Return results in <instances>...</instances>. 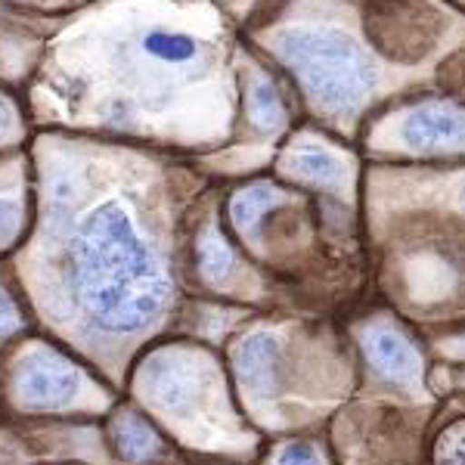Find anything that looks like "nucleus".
<instances>
[{
	"label": "nucleus",
	"mask_w": 465,
	"mask_h": 465,
	"mask_svg": "<svg viewBox=\"0 0 465 465\" xmlns=\"http://www.w3.org/2000/svg\"><path fill=\"white\" fill-rule=\"evenodd\" d=\"M242 28L221 0H94L37 65L35 106L155 146H227Z\"/></svg>",
	"instance_id": "1"
},
{
	"label": "nucleus",
	"mask_w": 465,
	"mask_h": 465,
	"mask_svg": "<svg viewBox=\"0 0 465 465\" xmlns=\"http://www.w3.org/2000/svg\"><path fill=\"white\" fill-rule=\"evenodd\" d=\"M242 41L295 90L307 122L357 143L372 115L440 87L465 56L450 0H254Z\"/></svg>",
	"instance_id": "2"
},
{
	"label": "nucleus",
	"mask_w": 465,
	"mask_h": 465,
	"mask_svg": "<svg viewBox=\"0 0 465 465\" xmlns=\"http://www.w3.org/2000/svg\"><path fill=\"white\" fill-rule=\"evenodd\" d=\"M171 183L164 164L127 149L100 153L94 190L72 199L56 261L90 322L115 335L149 332L174 302Z\"/></svg>",
	"instance_id": "3"
},
{
	"label": "nucleus",
	"mask_w": 465,
	"mask_h": 465,
	"mask_svg": "<svg viewBox=\"0 0 465 465\" xmlns=\"http://www.w3.org/2000/svg\"><path fill=\"white\" fill-rule=\"evenodd\" d=\"M370 159H465V96L444 87L401 96L370 118L357 140Z\"/></svg>",
	"instance_id": "4"
},
{
	"label": "nucleus",
	"mask_w": 465,
	"mask_h": 465,
	"mask_svg": "<svg viewBox=\"0 0 465 465\" xmlns=\"http://www.w3.org/2000/svg\"><path fill=\"white\" fill-rule=\"evenodd\" d=\"M276 177L302 193L332 199L341 212L354 214L363 162L351 140L304 118L276 153Z\"/></svg>",
	"instance_id": "5"
},
{
	"label": "nucleus",
	"mask_w": 465,
	"mask_h": 465,
	"mask_svg": "<svg viewBox=\"0 0 465 465\" xmlns=\"http://www.w3.org/2000/svg\"><path fill=\"white\" fill-rule=\"evenodd\" d=\"M357 339L370 370L385 385L407 394L422 388V354L401 322L391 317H370L360 326Z\"/></svg>",
	"instance_id": "6"
},
{
	"label": "nucleus",
	"mask_w": 465,
	"mask_h": 465,
	"mask_svg": "<svg viewBox=\"0 0 465 465\" xmlns=\"http://www.w3.org/2000/svg\"><path fill=\"white\" fill-rule=\"evenodd\" d=\"M193 261H196L199 280L212 289L239 292L254 286L252 270L242 264V254L227 239L217 214H205V221L193 232Z\"/></svg>",
	"instance_id": "7"
},
{
	"label": "nucleus",
	"mask_w": 465,
	"mask_h": 465,
	"mask_svg": "<svg viewBox=\"0 0 465 465\" xmlns=\"http://www.w3.org/2000/svg\"><path fill=\"white\" fill-rule=\"evenodd\" d=\"M236 370L245 394L254 401L276 394V376H280V339L270 332L249 335L236 351Z\"/></svg>",
	"instance_id": "8"
},
{
	"label": "nucleus",
	"mask_w": 465,
	"mask_h": 465,
	"mask_svg": "<svg viewBox=\"0 0 465 465\" xmlns=\"http://www.w3.org/2000/svg\"><path fill=\"white\" fill-rule=\"evenodd\" d=\"M25 366V394L35 407H54V403H69L78 394V372L65 370V363L50 357H35Z\"/></svg>",
	"instance_id": "9"
},
{
	"label": "nucleus",
	"mask_w": 465,
	"mask_h": 465,
	"mask_svg": "<svg viewBox=\"0 0 465 465\" xmlns=\"http://www.w3.org/2000/svg\"><path fill=\"white\" fill-rule=\"evenodd\" d=\"M115 444L118 453L131 462H149L153 456H159V434H155L140 416L134 412H122L115 419Z\"/></svg>",
	"instance_id": "10"
},
{
	"label": "nucleus",
	"mask_w": 465,
	"mask_h": 465,
	"mask_svg": "<svg viewBox=\"0 0 465 465\" xmlns=\"http://www.w3.org/2000/svg\"><path fill=\"white\" fill-rule=\"evenodd\" d=\"M434 462L438 465H465V422H456L438 438L434 447Z\"/></svg>",
	"instance_id": "11"
},
{
	"label": "nucleus",
	"mask_w": 465,
	"mask_h": 465,
	"mask_svg": "<svg viewBox=\"0 0 465 465\" xmlns=\"http://www.w3.org/2000/svg\"><path fill=\"white\" fill-rule=\"evenodd\" d=\"M13 193H16V186H4V190H0V245H10L19 232L22 205Z\"/></svg>",
	"instance_id": "12"
},
{
	"label": "nucleus",
	"mask_w": 465,
	"mask_h": 465,
	"mask_svg": "<svg viewBox=\"0 0 465 465\" xmlns=\"http://www.w3.org/2000/svg\"><path fill=\"white\" fill-rule=\"evenodd\" d=\"M273 465H326L320 456V450L313 444H304V440H292L276 453Z\"/></svg>",
	"instance_id": "13"
},
{
	"label": "nucleus",
	"mask_w": 465,
	"mask_h": 465,
	"mask_svg": "<svg viewBox=\"0 0 465 465\" xmlns=\"http://www.w3.org/2000/svg\"><path fill=\"white\" fill-rule=\"evenodd\" d=\"M19 109L6 94H0V146H10L19 137Z\"/></svg>",
	"instance_id": "14"
},
{
	"label": "nucleus",
	"mask_w": 465,
	"mask_h": 465,
	"mask_svg": "<svg viewBox=\"0 0 465 465\" xmlns=\"http://www.w3.org/2000/svg\"><path fill=\"white\" fill-rule=\"evenodd\" d=\"M13 4L19 6H32V10H84L87 4H94V0H13Z\"/></svg>",
	"instance_id": "15"
},
{
	"label": "nucleus",
	"mask_w": 465,
	"mask_h": 465,
	"mask_svg": "<svg viewBox=\"0 0 465 465\" xmlns=\"http://www.w3.org/2000/svg\"><path fill=\"white\" fill-rule=\"evenodd\" d=\"M13 326H16V311H13L10 298L4 295V289H0V332H6Z\"/></svg>",
	"instance_id": "16"
},
{
	"label": "nucleus",
	"mask_w": 465,
	"mask_h": 465,
	"mask_svg": "<svg viewBox=\"0 0 465 465\" xmlns=\"http://www.w3.org/2000/svg\"><path fill=\"white\" fill-rule=\"evenodd\" d=\"M444 351H447V354H453V357H465V332L456 335V339H450L444 344Z\"/></svg>",
	"instance_id": "17"
},
{
	"label": "nucleus",
	"mask_w": 465,
	"mask_h": 465,
	"mask_svg": "<svg viewBox=\"0 0 465 465\" xmlns=\"http://www.w3.org/2000/svg\"><path fill=\"white\" fill-rule=\"evenodd\" d=\"M450 4H456V6H460V10L465 13V0H450Z\"/></svg>",
	"instance_id": "18"
}]
</instances>
